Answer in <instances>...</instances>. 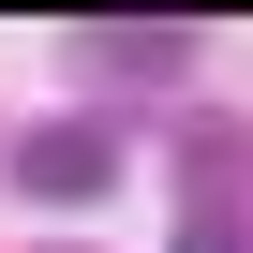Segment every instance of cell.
<instances>
[{
  "label": "cell",
  "instance_id": "6da1fadb",
  "mask_svg": "<svg viewBox=\"0 0 253 253\" xmlns=\"http://www.w3.org/2000/svg\"><path fill=\"white\" fill-rule=\"evenodd\" d=\"M119 179V134H104V119H30V134H15V194L30 209H89Z\"/></svg>",
  "mask_w": 253,
  "mask_h": 253
},
{
  "label": "cell",
  "instance_id": "7a4b0ae2",
  "mask_svg": "<svg viewBox=\"0 0 253 253\" xmlns=\"http://www.w3.org/2000/svg\"><path fill=\"white\" fill-rule=\"evenodd\" d=\"M75 75H104V89H164V75H194V30H164V15H89V30H75Z\"/></svg>",
  "mask_w": 253,
  "mask_h": 253
},
{
  "label": "cell",
  "instance_id": "3957f363",
  "mask_svg": "<svg viewBox=\"0 0 253 253\" xmlns=\"http://www.w3.org/2000/svg\"><path fill=\"white\" fill-rule=\"evenodd\" d=\"M179 209H253V134H223V119H209V134L179 149Z\"/></svg>",
  "mask_w": 253,
  "mask_h": 253
},
{
  "label": "cell",
  "instance_id": "277c9868",
  "mask_svg": "<svg viewBox=\"0 0 253 253\" xmlns=\"http://www.w3.org/2000/svg\"><path fill=\"white\" fill-rule=\"evenodd\" d=\"M179 253H253V209H179Z\"/></svg>",
  "mask_w": 253,
  "mask_h": 253
},
{
  "label": "cell",
  "instance_id": "5b68a950",
  "mask_svg": "<svg viewBox=\"0 0 253 253\" xmlns=\"http://www.w3.org/2000/svg\"><path fill=\"white\" fill-rule=\"evenodd\" d=\"M45 253H89V238H45Z\"/></svg>",
  "mask_w": 253,
  "mask_h": 253
}]
</instances>
